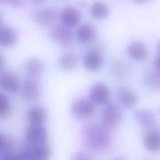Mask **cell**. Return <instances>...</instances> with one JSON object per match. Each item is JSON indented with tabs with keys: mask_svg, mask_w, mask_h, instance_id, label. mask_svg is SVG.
<instances>
[{
	"mask_svg": "<svg viewBox=\"0 0 160 160\" xmlns=\"http://www.w3.org/2000/svg\"><path fill=\"white\" fill-rule=\"evenodd\" d=\"M49 36L59 44L67 46L72 42L74 35L71 28L62 24L52 26L49 31Z\"/></svg>",
	"mask_w": 160,
	"mask_h": 160,
	"instance_id": "obj_7",
	"label": "cell"
},
{
	"mask_svg": "<svg viewBox=\"0 0 160 160\" xmlns=\"http://www.w3.org/2000/svg\"><path fill=\"white\" fill-rule=\"evenodd\" d=\"M59 67L64 71L74 69L78 64V59L75 54L72 52L64 53L59 59Z\"/></svg>",
	"mask_w": 160,
	"mask_h": 160,
	"instance_id": "obj_22",
	"label": "cell"
},
{
	"mask_svg": "<svg viewBox=\"0 0 160 160\" xmlns=\"http://www.w3.org/2000/svg\"><path fill=\"white\" fill-rule=\"evenodd\" d=\"M48 131L43 125H29L26 131V139L30 146H38L46 143Z\"/></svg>",
	"mask_w": 160,
	"mask_h": 160,
	"instance_id": "obj_3",
	"label": "cell"
},
{
	"mask_svg": "<svg viewBox=\"0 0 160 160\" xmlns=\"http://www.w3.org/2000/svg\"><path fill=\"white\" fill-rule=\"evenodd\" d=\"M94 112V106L91 101L79 99L74 101L71 106L72 116L78 120H84L89 118Z\"/></svg>",
	"mask_w": 160,
	"mask_h": 160,
	"instance_id": "obj_6",
	"label": "cell"
},
{
	"mask_svg": "<svg viewBox=\"0 0 160 160\" xmlns=\"http://www.w3.org/2000/svg\"><path fill=\"white\" fill-rule=\"evenodd\" d=\"M26 117L29 125H43L47 120L48 112L44 107L36 105L28 111Z\"/></svg>",
	"mask_w": 160,
	"mask_h": 160,
	"instance_id": "obj_12",
	"label": "cell"
},
{
	"mask_svg": "<svg viewBox=\"0 0 160 160\" xmlns=\"http://www.w3.org/2000/svg\"><path fill=\"white\" fill-rule=\"evenodd\" d=\"M134 118L139 124L146 129L152 128L156 122L154 114L150 109L146 108L137 110L134 113Z\"/></svg>",
	"mask_w": 160,
	"mask_h": 160,
	"instance_id": "obj_14",
	"label": "cell"
},
{
	"mask_svg": "<svg viewBox=\"0 0 160 160\" xmlns=\"http://www.w3.org/2000/svg\"><path fill=\"white\" fill-rule=\"evenodd\" d=\"M18 40L16 31L11 26L0 28V46L10 48L14 46Z\"/></svg>",
	"mask_w": 160,
	"mask_h": 160,
	"instance_id": "obj_17",
	"label": "cell"
},
{
	"mask_svg": "<svg viewBox=\"0 0 160 160\" xmlns=\"http://www.w3.org/2000/svg\"><path fill=\"white\" fill-rule=\"evenodd\" d=\"M158 49H159V54H160V41L159 42V44H158Z\"/></svg>",
	"mask_w": 160,
	"mask_h": 160,
	"instance_id": "obj_33",
	"label": "cell"
},
{
	"mask_svg": "<svg viewBox=\"0 0 160 160\" xmlns=\"http://www.w3.org/2000/svg\"><path fill=\"white\" fill-rule=\"evenodd\" d=\"M34 2L36 3V4H40V3H42L45 0H32Z\"/></svg>",
	"mask_w": 160,
	"mask_h": 160,
	"instance_id": "obj_32",
	"label": "cell"
},
{
	"mask_svg": "<svg viewBox=\"0 0 160 160\" xmlns=\"http://www.w3.org/2000/svg\"><path fill=\"white\" fill-rule=\"evenodd\" d=\"M116 160H125V159H121V158H120V159H116Z\"/></svg>",
	"mask_w": 160,
	"mask_h": 160,
	"instance_id": "obj_34",
	"label": "cell"
},
{
	"mask_svg": "<svg viewBox=\"0 0 160 160\" xmlns=\"http://www.w3.org/2000/svg\"><path fill=\"white\" fill-rule=\"evenodd\" d=\"M103 46L99 41H95L90 46L83 58L85 69L90 72L98 71L103 64Z\"/></svg>",
	"mask_w": 160,
	"mask_h": 160,
	"instance_id": "obj_2",
	"label": "cell"
},
{
	"mask_svg": "<svg viewBox=\"0 0 160 160\" xmlns=\"http://www.w3.org/2000/svg\"><path fill=\"white\" fill-rule=\"evenodd\" d=\"M144 81L149 88L160 90V71L156 69L148 71L144 76Z\"/></svg>",
	"mask_w": 160,
	"mask_h": 160,
	"instance_id": "obj_23",
	"label": "cell"
},
{
	"mask_svg": "<svg viewBox=\"0 0 160 160\" xmlns=\"http://www.w3.org/2000/svg\"><path fill=\"white\" fill-rule=\"evenodd\" d=\"M144 148L151 152L160 150V132L154 129H151L146 133L143 139Z\"/></svg>",
	"mask_w": 160,
	"mask_h": 160,
	"instance_id": "obj_19",
	"label": "cell"
},
{
	"mask_svg": "<svg viewBox=\"0 0 160 160\" xmlns=\"http://www.w3.org/2000/svg\"><path fill=\"white\" fill-rule=\"evenodd\" d=\"M122 112L119 106L112 102L108 103L102 114V120L106 128L117 127L121 122Z\"/></svg>",
	"mask_w": 160,
	"mask_h": 160,
	"instance_id": "obj_4",
	"label": "cell"
},
{
	"mask_svg": "<svg viewBox=\"0 0 160 160\" xmlns=\"http://www.w3.org/2000/svg\"><path fill=\"white\" fill-rule=\"evenodd\" d=\"M117 95L122 105L126 108H132L137 103V96L129 88L125 86L119 88L117 91Z\"/></svg>",
	"mask_w": 160,
	"mask_h": 160,
	"instance_id": "obj_15",
	"label": "cell"
},
{
	"mask_svg": "<svg viewBox=\"0 0 160 160\" xmlns=\"http://www.w3.org/2000/svg\"><path fill=\"white\" fill-rule=\"evenodd\" d=\"M22 98L29 102H34L39 99L41 96V88L36 78H28L21 86Z\"/></svg>",
	"mask_w": 160,
	"mask_h": 160,
	"instance_id": "obj_5",
	"label": "cell"
},
{
	"mask_svg": "<svg viewBox=\"0 0 160 160\" xmlns=\"http://www.w3.org/2000/svg\"><path fill=\"white\" fill-rule=\"evenodd\" d=\"M2 1H6L9 4H11L13 7H20L21 5H22L24 2V0H0Z\"/></svg>",
	"mask_w": 160,
	"mask_h": 160,
	"instance_id": "obj_28",
	"label": "cell"
},
{
	"mask_svg": "<svg viewBox=\"0 0 160 160\" xmlns=\"http://www.w3.org/2000/svg\"><path fill=\"white\" fill-rule=\"evenodd\" d=\"M132 1L137 4H144L151 1V0H132Z\"/></svg>",
	"mask_w": 160,
	"mask_h": 160,
	"instance_id": "obj_31",
	"label": "cell"
},
{
	"mask_svg": "<svg viewBox=\"0 0 160 160\" xmlns=\"http://www.w3.org/2000/svg\"><path fill=\"white\" fill-rule=\"evenodd\" d=\"M82 138L86 146L94 152L105 151L111 145V136L104 126L89 124L85 126Z\"/></svg>",
	"mask_w": 160,
	"mask_h": 160,
	"instance_id": "obj_1",
	"label": "cell"
},
{
	"mask_svg": "<svg viewBox=\"0 0 160 160\" xmlns=\"http://www.w3.org/2000/svg\"><path fill=\"white\" fill-rule=\"evenodd\" d=\"M82 18L81 12L72 6L64 7L61 13L62 24L69 28L78 26Z\"/></svg>",
	"mask_w": 160,
	"mask_h": 160,
	"instance_id": "obj_10",
	"label": "cell"
},
{
	"mask_svg": "<svg viewBox=\"0 0 160 160\" xmlns=\"http://www.w3.org/2000/svg\"><path fill=\"white\" fill-rule=\"evenodd\" d=\"M154 66L155 69L160 71V54H159L158 56L155 59L154 61Z\"/></svg>",
	"mask_w": 160,
	"mask_h": 160,
	"instance_id": "obj_30",
	"label": "cell"
},
{
	"mask_svg": "<svg viewBox=\"0 0 160 160\" xmlns=\"http://www.w3.org/2000/svg\"><path fill=\"white\" fill-rule=\"evenodd\" d=\"M109 98V90L103 83L97 82L94 84L89 92V98L92 102L102 105L108 101Z\"/></svg>",
	"mask_w": 160,
	"mask_h": 160,
	"instance_id": "obj_9",
	"label": "cell"
},
{
	"mask_svg": "<svg viewBox=\"0 0 160 160\" xmlns=\"http://www.w3.org/2000/svg\"><path fill=\"white\" fill-rule=\"evenodd\" d=\"M71 160H93L92 158L84 152H77L74 153Z\"/></svg>",
	"mask_w": 160,
	"mask_h": 160,
	"instance_id": "obj_26",
	"label": "cell"
},
{
	"mask_svg": "<svg viewBox=\"0 0 160 160\" xmlns=\"http://www.w3.org/2000/svg\"><path fill=\"white\" fill-rule=\"evenodd\" d=\"M58 18L57 11L51 8H45L39 11L36 16V22L42 26H48L53 24Z\"/></svg>",
	"mask_w": 160,
	"mask_h": 160,
	"instance_id": "obj_18",
	"label": "cell"
},
{
	"mask_svg": "<svg viewBox=\"0 0 160 160\" xmlns=\"http://www.w3.org/2000/svg\"><path fill=\"white\" fill-rule=\"evenodd\" d=\"M4 151L1 157V160H21L19 152H16L9 149Z\"/></svg>",
	"mask_w": 160,
	"mask_h": 160,
	"instance_id": "obj_25",
	"label": "cell"
},
{
	"mask_svg": "<svg viewBox=\"0 0 160 160\" xmlns=\"http://www.w3.org/2000/svg\"><path fill=\"white\" fill-rule=\"evenodd\" d=\"M44 69L42 61L38 58L32 57L27 60L25 64V71L28 78H36L41 76Z\"/></svg>",
	"mask_w": 160,
	"mask_h": 160,
	"instance_id": "obj_16",
	"label": "cell"
},
{
	"mask_svg": "<svg viewBox=\"0 0 160 160\" xmlns=\"http://www.w3.org/2000/svg\"><path fill=\"white\" fill-rule=\"evenodd\" d=\"M112 74L119 79L126 78L130 72L129 64L123 60L118 59L114 61L111 65Z\"/></svg>",
	"mask_w": 160,
	"mask_h": 160,
	"instance_id": "obj_21",
	"label": "cell"
},
{
	"mask_svg": "<svg viewBox=\"0 0 160 160\" xmlns=\"http://www.w3.org/2000/svg\"><path fill=\"white\" fill-rule=\"evenodd\" d=\"M90 12L91 16L97 19H104L108 17L109 9L107 4L102 1L98 0L94 2L91 6Z\"/></svg>",
	"mask_w": 160,
	"mask_h": 160,
	"instance_id": "obj_20",
	"label": "cell"
},
{
	"mask_svg": "<svg viewBox=\"0 0 160 160\" xmlns=\"http://www.w3.org/2000/svg\"><path fill=\"white\" fill-rule=\"evenodd\" d=\"M1 17H0V26H1Z\"/></svg>",
	"mask_w": 160,
	"mask_h": 160,
	"instance_id": "obj_35",
	"label": "cell"
},
{
	"mask_svg": "<svg viewBox=\"0 0 160 160\" xmlns=\"http://www.w3.org/2000/svg\"><path fill=\"white\" fill-rule=\"evenodd\" d=\"M96 29L89 23H84L78 26L76 31V37L81 43H89L93 41L96 36Z\"/></svg>",
	"mask_w": 160,
	"mask_h": 160,
	"instance_id": "obj_13",
	"label": "cell"
},
{
	"mask_svg": "<svg viewBox=\"0 0 160 160\" xmlns=\"http://www.w3.org/2000/svg\"><path fill=\"white\" fill-rule=\"evenodd\" d=\"M8 146V141L5 136L0 132V151H4Z\"/></svg>",
	"mask_w": 160,
	"mask_h": 160,
	"instance_id": "obj_27",
	"label": "cell"
},
{
	"mask_svg": "<svg viewBox=\"0 0 160 160\" xmlns=\"http://www.w3.org/2000/svg\"><path fill=\"white\" fill-rule=\"evenodd\" d=\"M5 65H6L5 58L1 54H0V73L4 71Z\"/></svg>",
	"mask_w": 160,
	"mask_h": 160,
	"instance_id": "obj_29",
	"label": "cell"
},
{
	"mask_svg": "<svg viewBox=\"0 0 160 160\" xmlns=\"http://www.w3.org/2000/svg\"><path fill=\"white\" fill-rule=\"evenodd\" d=\"M126 51L129 56L136 61H144L149 56L148 49L142 41H134L130 42L127 46Z\"/></svg>",
	"mask_w": 160,
	"mask_h": 160,
	"instance_id": "obj_11",
	"label": "cell"
},
{
	"mask_svg": "<svg viewBox=\"0 0 160 160\" xmlns=\"http://www.w3.org/2000/svg\"><path fill=\"white\" fill-rule=\"evenodd\" d=\"M12 113V108L8 97L0 92V118L6 119Z\"/></svg>",
	"mask_w": 160,
	"mask_h": 160,
	"instance_id": "obj_24",
	"label": "cell"
},
{
	"mask_svg": "<svg viewBox=\"0 0 160 160\" xmlns=\"http://www.w3.org/2000/svg\"><path fill=\"white\" fill-rule=\"evenodd\" d=\"M21 88L20 81L16 74L11 71H4L0 73V88L3 91L15 94Z\"/></svg>",
	"mask_w": 160,
	"mask_h": 160,
	"instance_id": "obj_8",
	"label": "cell"
}]
</instances>
